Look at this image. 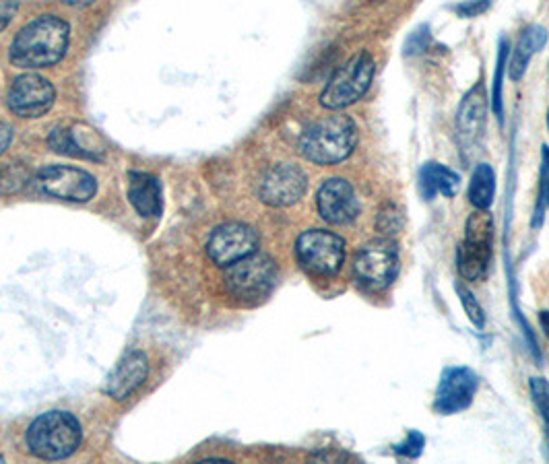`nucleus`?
<instances>
[{
  "label": "nucleus",
  "mask_w": 549,
  "mask_h": 464,
  "mask_svg": "<svg viewBox=\"0 0 549 464\" xmlns=\"http://www.w3.org/2000/svg\"><path fill=\"white\" fill-rule=\"evenodd\" d=\"M547 128H549V112H547Z\"/></svg>",
  "instance_id": "nucleus-35"
},
{
  "label": "nucleus",
  "mask_w": 549,
  "mask_h": 464,
  "mask_svg": "<svg viewBox=\"0 0 549 464\" xmlns=\"http://www.w3.org/2000/svg\"><path fill=\"white\" fill-rule=\"evenodd\" d=\"M128 201L133 203L139 215L157 217L164 209L161 201V186L155 176L145 172L128 174Z\"/></svg>",
  "instance_id": "nucleus-17"
},
{
  "label": "nucleus",
  "mask_w": 549,
  "mask_h": 464,
  "mask_svg": "<svg viewBox=\"0 0 549 464\" xmlns=\"http://www.w3.org/2000/svg\"><path fill=\"white\" fill-rule=\"evenodd\" d=\"M539 322H541V328L545 330V335L549 339V312H541L539 314Z\"/></svg>",
  "instance_id": "nucleus-34"
},
{
  "label": "nucleus",
  "mask_w": 549,
  "mask_h": 464,
  "mask_svg": "<svg viewBox=\"0 0 549 464\" xmlns=\"http://www.w3.org/2000/svg\"><path fill=\"white\" fill-rule=\"evenodd\" d=\"M457 293L461 297V304L467 312V318L473 322V326H477V328L486 326V314H483V308L479 306L477 297L467 287H461V285H457Z\"/></svg>",
  "instance_id": "nucleus-26"
},
{
  "label": "nucleus",
  "mask_w": 549,
  "mask_h": 464,
  "mask_svg": "<svg viewBox=\"0 0 549 464\" xmlns=\"http://www.w3.org/2000/svg\"><path fill=\"white\" fill-rule=\"evenodd\" d=\"M545 42H547V33L539 25H531L521 33L519 42H516V46H514L512 62H510V77L514 81L523 79L533 54H537L545 46Z\"/></svg>",
  "instance_id": "nucleus-19"
},
{
  "label": "nucleus",
  "mask_w": 549,
  "mask_h": 464,
  "mask_svg": "<svg viewBox=\"0 0 549 464\" xmlns=\"http://www.w3.org/2000/svg\"><path fill=\"white\" fill-rule=\"evenodd\" d=\"M492 240H494V223L488 211H475L467 219L465 240L457 252L459 273L467 281H477L486 275L492 260Z\"/></svg>",
  "instance_id": "nucleus-7"
},
{
  "label": "nucleus",
  "mask_w": 549,
  "mask_h": 464,
  "mask_svg": "<svg viewBox=\"0 0 549 464\" xmlns=\"http://www.w3.org/2000/svg\"><path fill=\"white\" fill-rule=\"evenodd\" d=\"M11 141H13V128L5 122H0V155L7 151Z\"/></svg>",
  "instance_id": "nucleus-32"
},
{
  "label": "nucleus",
  "mask_w": 549,
  "mask_h": 464,
  "mask_svg": "<svg viewBox=\"0 0 549 464\" xmlns=\"http://www.w3.org/2000/svg\"><path fill=\"white\" fill-rule=\"evenodd\" d=\"M549 207V149L543 147V161H541V188H539V201H537V211H535V221L533 225L539 227L545 209Z\"/></svg>",
  "instance_id": "nucleus-25"
},
{
  "label": "nucleus",
  "mask_w": 549,
  "mask_h": 464,
  "mask_svg": "<svg viewBox=\"0 0 549 464\" xmlns=\"http://www.w3.org/2000/svg\"><path fill=\"white\" fill-rule=\"evenodd\" d=\"M147 374H149L147 357L139 351L126 353L118 361L114 372L110 374L106 392H108V396H112V399L122 401V399H126V396H131L147 380Z\"/></svg>",
  "instance_id": "nucleus-15"
},
{
  "label": "nucleus",
  "mask_w": 549,
  "mask_h": 464,
  "mask_svg": "<svg viewBox=\"0 0 549 464\" xmlns=\"http://www.w3.org/2000/svg\"><path fill=\"white\" fill-rule=\"evenodd\" d=\"M29 182V172L21 163L0 165V194L19 192Z\"/></svg>",
  "instance_id": "nucleus-22"
},
{
  "label": "nucleus",
  "mask_w": 549,
  "mask_h": 464,
  "mask_svg": "<svg viewBox=\"0 0 549 464\" xmlns=\"http://www.w3.org/2000/svg\"><path fill=\"white\" fill-rule=\"evenodd\" d=\"M0 462H3V456H0Z\"/></svg>",
  "instance_id": "nucleus-36"
},
{
  "label": "nucleus",
  "mask_w": 549,
  "mask_h": 464,
  "mask_svg": "<svg viewBox=\"0 0 549 464\" xmlns=\"http://www.w3.org/2000/svg\"><path fill=\"white\" fill-rule=\"evenodd\" d=\"M69 46V25L54 15L27 23L11 44V62L19 69H44L56 64Z\"/></svg>",
  "instance_id": "nucleus-1"
},
{
  "label": "nucleus",
  "mask_w": 549,
  "mask_h": 464,
  "mask_svg": "<svg viewBox=\"0 0 549 464\" xmlns=\"http://www.w3.org/2000/svg\"><path fill=\"white\" fill-rule=\"evenodd\" d=\"M401 269L399 248L393 240L380 238L360 248L353 258V275L358 283L370 291L391 287Z\"/></svg>",
  "instance_id": "nucleus-6"
},
{
  "label": "nucleus",
  "mask_w": 549,
  "mask_h": 464,
  "mask_svg": "<svg viewBox=\"0 0 549 464\" xmlns=\"http://www.w3.org/2000/svg\"><path fill=\"white\" fill-rule=\"evenodd\" d=\"M306 174L292 163H277L263 176L261 201L269 207H292L306 192Z\"/></svg>",
  "instance_id": "nucleus-11"
},
{
  "label": "nucleus",
  "mask_w": 549,
  "mask_h": 464,
  "mask_svg": "<svg viewBox=\"0 0 549 464\" xmlns=\"http://www.w3.org/2000/svg\"><path fill=\"white\" fill-rule=\"evenodd\" d=\"M302 267L318 277H333L345 262V242L333 231L308 229L296 242Z\"/></svg>",
  "instance_id": "nucleus-8"
},
{
  "label": "nucleus",
  "mask_w": 549,
  "mask_h": 464,
  "mask_svg": "<svg viewBox=\"0 0 549 464\" xmlns=\"http://www.w3.org/2000/svg\"><path fill=\"white\" fill-rule=\"evenodd\" d=\"M64 5H69V7H87L91 3H95V0H62Z\"/></svg>",
  "instance_id": "nucleus-33"
},
{
  "label": "nucleus",
  "mask_w": 549,
  "mask_h": 464,
  "mask_svg": "<svg viewBox=\"0 0 549 464\" xmlns=\"http://www.w3.org/2000/svg\"><path fill=\"white\" fill-rule=\"evenodd\" d=\"M27 446L44 460L67 458L81 446V425L71 413H44L29 425Z\"/></svg>",
  "instance_id": "nucleus-3"
},
{
  "label": "nucleus",
  "mask_w": 549,
  "mask_h": 464,
  "mask_svg": "<svg viewBox=\"0 0 549 464\" xmlns=\"http://www.w3.org/2000/svg\"><path fill=\"white\" fill-rule=\"evenodd\" d=\"M477 392V376L469 368H446L436 388L434 409L440 415H455L465 411Z\"/></svg>",
  "instance_id": "nucleus-14"
},
{
  "label": "nucleus",
  "mask_w": 549,
  "mask_h": 464,
  "mask_svg": "<svg viewBox=\"0 0 549 464\" xmlns=\"http://www.w3.org/2000/svg\"><path fill=\"white\" fill-rule=\"evenodd\" d=\"M417 188H419V194H422L426 201H432V198H436L438 194L452 198L461 188V178L457 172L446 168V165L430 161L424 165L422 170H419Z\"/></svg>",
  "instance_id": "nucleus-18"
},
{
  "label": "nucleus",
  "mask_w": 549,
  "mask_h": 464,
  "mask_svg": "<svg viewBox=\"0 0 549 464\" xmlns=\"http://www.w3.org/2000/svg\"><path fill=\"white\" fill-rule=\"evenodd\" d=\"M490 7V0H467V3L457 7V13L461 17H477Z\"/></svg>",
  "instance_id": "nucleus-30"
},
{
  "label": "nucleus",
  "mask_w": 549,
  "mask_h": 464,
  "mask_svg": "<svg viewBox=\"0 0 549 464\" xmlns=\"http://www.w3.org/2000/svg\"><path fill=\"white\" fill-rule=\"evenodd\" d=\"M358 145V126L345 114L312 122L300 137V153L318 165L345 161Z\"/></svg>",
  "instance_id": "nucleus-2"
},
{
  "label": "nucleus",
  "mask_w": 549,
  "mask_h": 464,
  "mask_svg": "<svg viewBox=\"0 0 549 464\" xmlns=\"http://www.w3.org/2000/svg\"><path fill=\"white\" fill-rule=\"evenodd\" d=\"M496 176L488 163H479L469 182V201L475 209L488 211L494 203Z\"/></svg>",
  "instance_id": "nucleus-20"
},
{
  "label": "nucleus",
  "mask_w": 549,
  "mask_h": 464,
  "mask_svg": "<svg viewBox=\"0 0 549 464\" xmlns=\"http://www.w3.org/2000/svg\"><path fill=\"white\" fill-rule=\"evenodd\" d=\"M424 444H426V440H424L422 434H419V432H409L407 440L401 442V444L395 448V452H397L399 456H403V458H417V456H422Z\"/></svg>",
  "instance_id": "nucleus-28"
},
{
  "label": "nucleus",
  "mask_w": 549,
  "mask_h": 464,
  "mask_svg": "<svg viewBox=\"0 0 549 464\" xmlns=\"http://www.w3.org/2000/svg\"><path fill=\"white\" fill-rule=\"evenodd\" d=\"M428 42H430V36H428V29L426 27L415 31L413 36L409 38L407 46H405V54L411 56V54H417V52H424L426 46H428Z\"/></svg>",
  "instance_id": "nucleus-29"
},
{
  "label": "nucleus",
  "mask_w": 549,
  "mask_h": 464,
  "mask_svg": "<svg viewBox=\"0 0 549 464\" xmlns=\"http://www.w3.org/2000/svg\"><path fill=\"white\" fill-rule=\"evenodd\" d=\"M279 273L277 264L267 254H256L234 262L228 275H225V285L230 293L240 302H261L277 285Z\"/></svg>",
  "instance_id": "nucleus-5"
},
{
  "label": "nucleus",
  "mask_w": 549,
  "mask_h": 464,
  "mask_svg": "<svg viewBox=\"0 0 549 464\" xmlns=\"http://www.w3.org/2000/svg\"><path fill=\"white\" fill-rule=\"evenodd\" d=\"M50 147L56 151V153H62V155H71V157H85V159H95L98 155L91 153L89 149H85L83 145H79L73 137V132L69 128H56L52 135H50Z\"/></svg>",
  "instance_id": "nucleus-21"
},
{
  "label": "nucleus",
  "mask_w": 549,
  "mask_h": 464,
  "mask_svg": "<svg viewBox=\"0 0 549 464\" xmlns=\"http://www.w3.org/2000/svg\"><path fill=\"white\" fill-rule=\"evenodd\" d=\"M506 58H508V42L502 40L500 44V52H498V69H496V83H494V112L498 116H502V73L506 66Z\"/></svg>",
  "instance_id": "nucleus-27"
},
{
  "label": "nucleus",
  "mask_w": 549,
  "mask_h": 464,
  "mask_svg": "<svg viewBox=\"0 0 549 464\" xmlns=\"http://www.w3.org/2000/svg\"><path fill=\"white\" fill-rule=\"evenodd\" d=\"M403 227V213L397 205H386L376 217V229L384 236H393Z\"/></svg>",
  "instance_id": "nucleus-24"
},
{
  "label": "nucleus",
  "mask_w": 549,
  "mask_h": 464,
  "mask_svg": "<svg viewBox=\"0 0 549 464\" xmlns=\"http://www.w3.org/2000/svg\"><path fill=\"white\" fill-rule=\"evenodd\" d=\"M376 73V64L368 52L355 54L341 69L333 73L327 87L320 93V104L327 110H343L360 102L370 89Z\"/></svg>",
  "instance_id": "nucleus-4"
},
{
  "label": "nucleus",
  "mask_w": 549,
  "mask_h": 464,
  "mask_svg": "<svg viewBox=\"0 0 549 464\" xmlns=\"http://www.w3.org/2000/svg\"><path fill=\"white\" fill-rule=\"evenodd\" d=\"M318 215L331 225H347L360 213L358 196L353 186L343 178H331L316 192Z\"/></svg>",
  "instance_id": "nucleus-13"
},
{
  "label": "nucleus",
  "mask_w": 549,
  "mask_h": 464,
  "mask_svg": "<svg viewBox=\"0 0 549 464\" xmlns=\"http://www.w3.org/2000/svg\"><path fill=\"white\" fill-rule=\"evenodd\" d=\"M258 236L250 225L225 223L217 227L207 244L209 258L219 267H232L234 262L256 252Z\"/></svg>",
  "instance_id": "nucleus-10"
},
{
  "label": "nucleus",
  "mask_w": 549,
  "mask_h": 464,
  "mask_svg": "<svg viewBox=\"0 0 549 464\" xmlns=\"http://www.w3.org/2000/svg\"><path fill=\"white\" fill-rule=\"evenodd\" d=\"M19 0H0V31H3L15 17Z\"/></svg>",
  "instance_id": "nucleus-31"
},
{
  "label": "nucleus",
  "mask_w": 549,
  "mask_h": 464,
  "mask_svg": "<svg viewBox=\"0 0 549 464\" xmlns=\"http://www.w3.org/2000/svg\"><path fill=\"white\" fill-rule=\"evenodd\" d=\"M483 128H486V91H483L481 85H477L465 95L457 114V130L461 143L465 147L477 143Z\"/></svg>",
  "instance_id": "nucleus-16"
},
{
  "label": "nucleus",
  "mask_w": 549,
  "mask_h": 464,
  "mask_svg": "<svg viewBox=\"0 0 549 464\" xmlns=\"http://www.w3.org/2000/svg\"><path fill=\"white\" fill-rule=\"evenodd\" d=\"M36 184L42 192L60 198V201L87 203L98 192V182L85 170L69 168V165H48L36 176Z\"/></svg>",
  "instance_id": "nucleus-9"
},
{
  "label": "nucleus",
  "mask_w": 549,
  "mask_h": 464,
  "mask_svg": "<svg viewBox=\"0 0 549 464\" xmlns=\"http://www.w3.org/2000/svg\"><path fill=\"white\" fill-rule=\"evenodd\" d=\"M56 99L52 83L40 75H21L9 89V108L21 118L44 116Z\"/></svg>",
  "instance_id": "nucleus-12"
},
{
  "label": "nucleus",
  "mask_w": 549,
  "mask_h": 464,
  "mask_svg": "<svg viewBox=\"0 0 549 464\" xmlns=\"http://www.w3.org/2000/svg\"><path fill=\"white\" fill-rule=\"evenodd\" d=\"M529 390H531V399L543 419L547 442H549V382L545 378H531Z\"/></svg>",
  "instance_id": "nucleus-23"
}]
</instances>
